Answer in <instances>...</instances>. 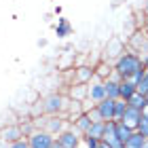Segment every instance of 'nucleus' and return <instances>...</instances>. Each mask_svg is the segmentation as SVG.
Here are the masks:
<instances>
[{
    "mask_svg": "<svg viewBox=\"0 0 148 148\" xmlns=\"http://www.w3.org/2000/svg\"><path fill=\"white\" fill-rule=\"evenodd\" d=\"M112 68H114V72L119 74L121 80H125V78L138 80V76H142V74L146 72L142 55H138V53H133V51H129V49H127L123 55H121L116 62L112 64Z\"/></svg>",
    "mask_w": 148,
    "mask_h": 148,
    "instance_id": "obj_1",
    "label": "nucleus"
},
{
    "mask_svg": "<svg viewBox=\"0 0 148 148\" xmlns=\"http://www.w3.org/2000/svg\"><path fill=\"white\" fill-rule=\"evenodd\" d=\"M66 121L62 114H49V116H45V119H36L34 121V125H36V129H42V131H47V133H51V136H59L64 129H68L66 127Z\"/></svg>",
    "mask_w": 148,
    "mask_h": 148,
    "instance_id": "obj_2",
    "label": "nucleus"
},
{
    "mask_svg": "<svg viewBox=\"0 0 148 148\" xmlns=\"http://www.w3.org/2000/svg\"><path fill=\"white\" fill-rule=\"evenodd\" d=\"M68 95H62V93H51V95L45 97L42 102V112L45 114H64L68 108Z\"/></svg>",
    "mask_w": 148,
    "mask_h": 148,
    "instance_id": "obj_3",
    "label": "nucleus"
},
{
    "mask_svg": "<svg viewBox=\"0 0 148 148\" xmlns=\"http://www.w3.org/2000/svg\"><path fill=\"white\" fill-rule=\"evenodd\" d=\"M127 51V42H125V38H121V36H114L108 40V45L104 47V55L102 59L104 62H108V64H114L116 59L123 55V53Z\"/></svg>",
    "mask_w": 148,
    "mask_h": 148,
    "instance_id": "obj_4",
    "label": "nucleus"
},
{
    "mask_svg": "<svg viewBox=\"0 0 148 148\" xmlns=\"http://www.w3.org/2000/svg\"><path fill=\"white\" fill-rule=\"evenodd\" d=\"M127 45H129V51L138 53V55H146L148 53V32L144 28H138L127 38Z\"/></svg>",
    "mask_w": 148,
    "mask_h": 148,
    "instance_id": "obj_5",
    "label": "nucleus"
},
{
    "mask_svg": "<svg viewBox=\"0 0 148 148\" xmlns=\"http://www.w3.org/2000/svg\"><path fill=\"white\" fill-rule=\"evenodd\" d=\"M25 140H28L30 148H51L55 144V136H51V133H47L42 129H34Z\"/></svg>",
    "mask_w": 148,
    "mask_h": 148,
    "instance_id": "obj_6",
    "label": "nucleus"
},
{
    "mask_svg": "<svg viewBox=\"0 0 148 148\" xmlns=\"http://www.w3.org/2000/svg\"><path fill=\"white\" fill-rule=\"evenodd\" d=\"M95 78V70L91 64H83V66H74L72 68V85H89Z\"/></svg>",
    "mask_w": 148,
    "mask_h": 148,
    "instance_id": "obj_7",
    "label": "nucleus"
},
{
    "mask_svg": "<svg viewBox=\"0 0 148 148\" xmlns=\"http://www.w3.org/2000/svg\"><path fill=\"white\" fill-rule=\"evenodd\" d=\"M106 99V91H104V80H97L93 78L89 85H87V102L89 104H99Z\"/></svg>",
    "mask_w": 148,
    "mask_h": 148,
    "instance_id": "obj_8",
    "label": "nucleus"
},
{
    "mask_svg": "<svg viewBox=\"0 0 148 148\" xmlns=\"http://www.w3.org/2000/svg\"><path fill=\"white\" fill-rule=\"evenodd\" d=\"M57 144L62 148H78L80 146V140H83V136H78L74 129H64L59 136L55 138Z\"/></svg>",
    "mask_w": 148,
    "mask_h": 148,
    "instance_id": "obj_9",
    "label": "nucleus"
},
{
    "mask_svg": "<svg viewBox=\"0 0 148 148\" xmlns=\"http://www.w3.org/2000/svg\"><path fill=\"white\" fill-rule=\"evenodd\" d=\"M140 121H142V110H138V108H131V106H127V110L123 114V123L125 127H129L131 131H138V125H140Z\"/></svg>",
    "mask_w": 148,
    "mask_h": 148,
    "instance_id": "obj_10",
    "label": "nucleus"
},
{
    "mask_svg": "<svg viewBox=\"0 0 148 148\" xmlns=\"http://www.w3.org/2000/svg\"><path fill=\"white\" fill-rule=\"evenodd\" d=\"M114 102H116V99H108V97H106L104 102L95 104L104 123H112V121H114Z\"/></svg>",
    "mask_w": 148,
    "mask_h": 148,
    "instance_id": "obj_11",
    "label": "nucleus"
},
{
    "mask_svg": "<svg viewBox=\"0 0 148 148\" xmlns=\"http://www.w3.org/2000/svg\"><path fill=\"white\" fill-rule=\"evenodd\" d=\"M89 127H91V119H89V114H87V112L78 114V116L72 121V129L76 131L78 136H85V133L89 131Z\"/></svg>",
    "mask_w": 148,
    "mask_h": 148,
    "instance_id": "obj_12",
    "label": "nucleus"
},
{
    "mask_svg": "<svg viewBox=\"0 0 148 148\" xmlns=\"http://www.w3.org/2000/svg\"><path fill=\"white\" fill-rule=\"evenodd\" d=\"M136 91H138V87H136V80H133V78L121 80V85H119V99H125V102H127Z\"/></svg>",
    "mask_w": 148,
    "mask_h": 148,
    "instance_id": "obj_13",
    "label": "nucleus"
},
{
    "mask_svg": "<svg viewBox=\"0 0 148 148\" xmlns=\"http://www.w3.org/2000/svg\"><path fill=\"white\" fill-rule=\"evenodd\" d=\"M93 70H95V78H97V80H106V78H110V74L114 72L112 64L104 62V59H99V62L93 66Z\"/></svg>",
    "mask_w": 148,
    "mask_h": 148,
    "instance_id": "obj_14",
    "label": "nucleus"
},
{
    "mask_svg": "<svg viewBox=\"0 0 148 148\" xmlns=\"http://www.w3.org/2000/svg\"><path fill=\"white\" fill-rule=\"evenodd\" d=\"M68 99H72V102H85L87 99V85H70Z\"/></svg>",
    "mask_w": 148,
    "mask_h": 148,
    "instance_id": "obj_15",
    "label": "nucleus"
},
{
    "mask_svg": "<svg viewBox=\"0 0 148 148\" xmlns=\"http://www.w3.org/2000/svg\"><path fill=\"white\" fill-rule=\"evenodd\" d=\"M2 138L6 142H17V140H23V131H21V125H9L6 129L2 131Z\"/></svg>",
    "mask_w": 148,
    "mask_h": 148,
    "instance_id": "obj_16",
    "label": "nucleus"
},
{
    "mask_svg": "<svg viewBox=\"0 0 148 148\" xmlns=\"http://www.w3.org/2000/svg\"><path fill=\"white\" fill-rule=\"evenodd\" d=\"M72 34V25L70 21L66 17H59L57 19V25H55V36L57 38H66V36H70Z\"/></svg>",
    "mask_w": 148,
    "mask_h": 148,
    "instance_id": "obj_17",
    "label": "nucleus"
},
{
    "mask_svg": "<svg viewBox=\"0 0 148 148\" xmlns=\"http://www.w3.org/2000/svg\"><path fill=\"white\" fill-rule=\"evenodd\" d=\"M104 131H106V123L104 121H97V123H91L89 131L85 133L87 138H93V140H102L104 138Z\"/></svg>",
    "mask_w": 148,
    "mask_h": 148,
    "instance_id": "obj_18",
    "label": "nucleus"
},
{
    "mask_svg": "<svg viewBox=\"0 0 148 148\" xmlns=\"http://www.w3.org/2000/svg\"><path fill=\"white\" fill-rule=\"evenodd\" d=\"M144 142H146V138L142 136V133H140V131H133L131 138L125 142V148H142Z\"/></svg>",
    "mask_w": 148,
    "mask_h": 148,
    "instance_id": "obj_19",
    "label": "nucleus"
},
{
    "mask_svg": "<svg viewBox=\"0 0 148 148\" xmlns=\"http://www.w3.org/2000/svg\"><path fill=\"white\" fill-rule=\"evenodd\" d=\"M146 104H148V102H146V97L142 95V93H138V91L133 93L129 99H127V106H131V108H138V110H142Z\"/></svg>",
    "mask_w": 148,
    "mask_h": 148,
    "instance_id": "obj_20",
    "label": "nucleus"
},
{
    "mask_svg": "<svg viewBox=\"0 0 148 148\" xmlns=\"http://www.w3.org/2000/svg\"><path fill=\"white\" fill-rule=\"evenodd\" d=\"M125 110H127V102L125 99H116V102H114V123H121V121H123Z\"/></svg>",
    "mask_w": 148,
    "mask_h": 148,
    "instance_id": "obj_21",
    "label": "nucleus"
},
{
    "mask_svg": "<svg viewBox=\"0 0 148 148\" xmlns=\"http://www.w3.org/2000/svg\"><path fill=\"white\" fill-rule=\"evenodd\" d=\"M131 133H133V131L129 129V127H125L123 123H116V138H119V140H121L123 144H125L127 140L131 138Z\"/></svg>",
    "mask_w": 148,
    "mask_h": 148,
    "instance_id": "obj_22",
    "label": "nucleus"
},
{
    "mask_svg": "<svg viewBox=\"0 0 148 148\" xmlns=\"http://www.w3.org/2000/svg\"><path fill=\"white\" fill-rule=\"evenodd\" d=\"M136 87H138V93H144L148 91V70L142 74V76H138V80H136Z\"/></svg>",
    "mask_w": 148,
    "mask_h": 148,
    "instance_id": "obj_23",
    "label": "nucleus"
},
{
    "mask_svg": "<svg viewBox=\"0 0 148 148\" xmlns=\"http://www.w3.org/2000/svg\"><path fill=\"white\" fill-rule=\"evenodd\" d=\"M138 131L142 133V136L148 140V119H144L142 116V121H140V125H138Z\"/></svg>",
    "mask_w": 148,
    "mask_h": 148,
    "instance_id": "obj_24",
    "label": "nucleus"
},
{
    "mask_svg": "<svg viewBox=\"0 0 148 148\" xmlns=\"http://www.w3.org/2000/svg\"><path fill=\"white\" fill-rule=\"evenodd\" d=\"M9 148H30V144H28V140H17V142H13V144H9Z\"/></svg>",
    "mask_w": 148,
    "mask_h": 148,
    "instance_id": "obj_25",
    "label": "nucleus"
},
{
    "mask_svg": "<svg viewBox=\"0 0 148 148\" xmlns=\"http://www.w3.org/2000/svg\"><path fill=\"white\" fill-rule=\"evenodd\" d=\"M142 116H144V119H148V104L142 108Z\"/></svg>",
    "mask_w": 148,
    "mask_h": 148,
    "instance_id": "obj_26",
    "label": "nucleus"
},
{
    "mask_svg": "<svg viewBox=\"0 0 148 148\" xmlns=\"http://www.w3.org/2000/svg\"><path fill=\"white\" fill-rule=\"evenodd\" d=\"M142 59H144V68L148 70V53H146V55H142Z\"/></svg>",
    "mask_w": 148,
    "mask_h": 148,
    "instance_id": "obj_27",
    "label": "nucleus"
},
{
    "mask_svg": "<svg viewBox=\"0 0 148 148\" xmlns=\"http://www.w3.org/2000/svg\"><path fill=\"white\" fill-rule=\"evenodd\" d=\"M97 148H110V146H108V144H106V142H104V140H102V142H99V144H97Z\"/></svg>",
    "mask_w": 148,
    "mask_h": 148,
    "instance_id": "obj_28",
    "label": "nucleus"
},
{
    "mask_svg": "<svg viewBox=\"0 0 148 148\" xmlns=\"http://www.w3.org/2000/svg\"><path fill=\"white\" fill-rule=\"evenodd\" d=\"M144 15L148 17V0H146V2H144Z\"/></svg>",
    "mask_w": 148,
    "mask_h": 148,
    "instance_id": "obj_29",
    "label": "nucleus"
},
{
    "mask_svg": "<svg viewBox=\"0 0 148 148\" xmlns=\"http://www.w3.org/2000/svg\"><path fill=\"white\" fill-rule=\"evenodd\" d=\"M51 148H62V146H59V144H57V140H55V144H53Z\"/></svg>",
    "mask_w": 148,
    "mask_h": 148,
    "instance_id": "obj_30",
    "label": "nucleus"
},
{
    "mask_svg": "<svg viewBox=\"0 0 148 148\" xmlns=\"http://www.w3.org/2000/svg\"><path fill=\"white\" fill-rule=\"evenodd\" d=\"M142 148H148V140H146V142H144V146H142Z\"/></svg>",
    "mask_w": 148,
    "mask_h": 148,
    "instance_id": "obj_31",
    "label": "nucleus"
},
{
    "mask_svg": "<svg viewBox=\"0 0 148 148\" xmlns=\"http://www.w3.org/2000/svg\"><path fill=\"white\" fill-rule=\"evenodd\" d=\"M144 97H146V102H148V91H146V93H144Z\"/></svg>",
    "mask_w": 148,
    "mask_h": 148,
    "instance_id": "obj_32",
    "label": "nucleus"
}]
</instances>
